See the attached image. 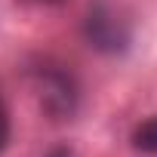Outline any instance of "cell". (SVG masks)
Wrapping results in <instances>:
<instances>
[{"label":"cell","instance_id":"6da1fadb","mask_svg":"<svg viewBox=\"0 0 157 157\" xmlns=\"http://www.w3.org/2000/svg\"><path fill=\"white\" fill-rule=\"evenodd\" d=\"M31 80L34 90L40 96V108L46 111L49 120H71L80 108V86H77L74 74L52 62V59H40L31 68Z\"/></svg>","mask_w":157,"mask_h":157},{"label":"cell","instance_id":"7a4b0ae2","mask_svg":"<svg viewBox=\"0 0 157 157\" xmlns=\"http://www.w3.org/2000/svg\"><path fill=\"white\" fill-rule=\"evenodd\" d=\"M83 37L96 52L120 56L132 43V25L111 0H93L83 19Z\"/></svg>","mask_w":157,"mask_h":157},{"label":"cell","instance_id":"3957f363","mask_svg":"<svg viewBox=\"0 0 157 157\" xmlns=\"http://www.w3.org/2000/svg\"><path fill=\"white\" fill-rule=\"evenodd\" d=\"M129 142H132V148L139 151V154H157V114L154 117H148V120H142L136 129H132V136H129Z\"/></svg>","mask_w":157,"mask_h":157},{"label":"cell","instance_id":"277c9868","mask_svg":"<svg viewBox=\"0 0 157 157\" xmlns=\"http://www.w3.org/2000/svg\"><path fill=\"white\" fill-rule=\"evenodd\" d=\"M6 142H10V111H6L3 99H0V154H3Z\"/></svg>","mask_w":157,"mask_h":157},{"label":"cell","instance_id":"5b68a950","mask_svg":"<svg viewBox=\"0 0 157 157\" xmlns=\"http://www.w3.org/2000/svg\"><path fill=\"white\" fill-rule=\"evenodd\" d=\"M19 3H31V6H62L65 0H19Z\"/></svg>","mask_w":157,"mask_h":157},{"label":"cell","instance_id":"8992f818","mask_svg":"<svg viewBox=\"0 0 157 157\" xmlns=\"http://www.w3.org/2000/svg\"><path fill=\"white\" fill-rule=\"evenodd\" d=\"M46 157H71V151H68V148H52Z\"/></svg>","mask_w":157,"mask_h":157}]
</instances>
